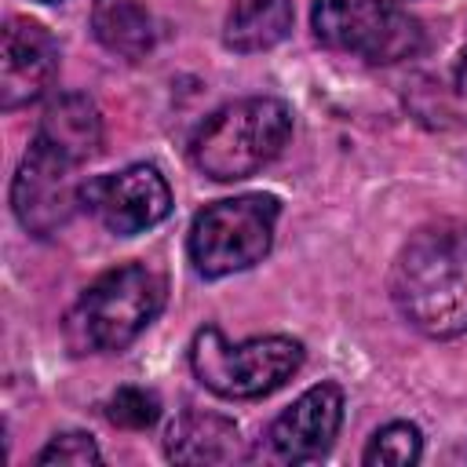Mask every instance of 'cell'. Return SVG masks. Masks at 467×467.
<instances>
[{"mask_svg": "<svg viewBox=\"0 0 467 467\" xmlns=\"http://www.w3.org/2000/svg\"><path fill=\"white\" fill-rule=\"evenodd\" d=\"M292 135V109L281 99L255 95L219 106L190 139V161L215 182L248 179L266 168Z\"/></svg>", "mask_w": 467, "mask_h": 467, "instance_id": "3957f363", "label": "cell"}, {"mask_svg": "<svg viewBox=\"0 0 467 467\" xmlns=\"http://www.w3.org/2000/svg\"><path fill=\"white\" fill-rule=\"evenodd\" d=\"M33 142L62 153L73 164H84L102 150V113L88 95L66 91L44 106Z\"/></svg>", "mask_w": 467, "mask_h": 467, "instance_id": "8fae6325", "label": "cell"}, {"mask_svg": "<svg viewBox=\"0 0 467 467\" xmlns=\"http://www.w3.org/2000/svg\"><path fill=\"white\" fill-rule=\"evenodd\" d=\"M91 33L117 58H146L153 51L157 29L142 0H91Z\"/></svg>", "mask_w": 467, "mask_h": 467, "instance_id": "4fadbf2b", "label": "cell"}, {"mask_svg": "<svg viewBox=\"0 0 467 467\" xmlns=\"http://www.w3.org/2000/svg\"><path fill=\"white\" fill-rule=\"evenodd\" d=\"M80 208H88L109 234L131 237L168 219L171 186L153 164H128L80 182Z\"/></svg>", "mask_w": 467, "mask_h": 467, "instance_id": "ba28073f", "label": "cell"}, {"mask_svg": "<svg viewBox=\"0 0 467 467\" xmlns=\"http://www.w3.org/2000/svg\"><path fill=\"white\" fill-rule=\"evenodd\" d=\"M343 423V390L336 383H314L306 387L266 431L270 449L285 463H317Z\"/></svg>", "mask_w": 467, "mask_h": 467, "instance_id": "9c48e42d", "label": "cell"}, {"mask_svg": "<svg viewBox=\"0 0 467 467\" xmlns=\"http://www.w3.org/2000/svg\"><path fill=\"white\" fill-rule=\"evenodd\" d=\"M456 80H460V88L467 91V51H463V62H460V73H456Z\"/></svg>", "mask_w": 467, "mask_h": 467, "instance_id": "ac0fdd59", "label": "cell"}, {"mask_svg": "<svg viewBox=\"0 0 467 467\" xmlns=\"http://www.w3.org/2000/svg\"><path fill=\"white\" fill-rule=\"evenodd\" d=\"M292 33V0H234L223 26L230 51H266Z\"/></svg>", "mask_w": 467, "mask_h": 467, "instance_id": "5bb4252c", "label": "cell"}, {"mask_svg": "<svg viewBox=\"0 0 467 467\" xmlns=\"http://www.w3.org/2000/svg\"><path fill=\"white\" fill-rule=\"evenodd\" d=\"M58 77V44L33 18H7L0 55V106L22 109L36 102Z\"/></svg>", "mask_w": 467, "mask_h": 467, "instance_id": "30bf717a", "label": "cell"}, {"mask_svg": "<svg viewBox=\"0 0 467 467\" xmlns=\"http://www.w3.org/2000/svg\"><path fill=\"white\" fill-rule=\"evenodd\" d=\"M314 36L376 66L412 58L423 47V26L398 0H314Z\"/></svg>", "mask_w": 467, "mask_h": 467, "instance_id": "8992f818", "label": "cell"}, {"mask_svg": "<svg viewBox=\"0 0 467 467\" xmlns=\"http://www.w3.org/2000/svg\"><path fill=\"white\" fill-rule=\"evenodd\" d=\"M303 365V343L292 336H255L226 343L215 325L197 328L190 343L193 376L226 401H252L285 387Z\"/></svg>", "mask_w": 467, "mask_h": 467, "instance_id": "277c9868", "label": "cell"}, {"mask_svg": "<svg viewBox=\"0 0 467 467\" xmlns=\"http://www.w3.org/2000/svg\"><path fill=\"white\" fill-rule=\"evenodd\" d=\"M36 463L40 467H95L102 463V452L88 431H62L36 452Z\"/></svg>", "mask_w": 467, "mask_h": 467, "instance_id": "e0dca14e", "label": "cell"}, {"mask_svg": "<svg viewBox=\"0 0 467 467\" xmlns=\"http://www.w3.org/2000/svg\"><path fill=\"white\" fill-rule=\"evenodd\" d=\"M420 456H423V434H420L416 423H405V420L379 427V431L368 438L365 452H361V460H365L368 467H376V463H379V467H409V463H416Z\"/></svg>", "mask_w": 467, "mask_h": 467, "instance_id": "9a60e30c", "label": "cell"}, {"mask_svg": "<svg viewBox=\"0 0 467 467\" xmlns=\"http://www.w3.org/2000/svg\"><path fill=\"white\" fill-rule=\"evenodd\" d=\"M77 168L80 164L29 139V150L11 179V212L26 234L51 237L73 219L80 208V182L73 175Z\"/></svg>", "mask_w": 467, "mask_h": 467, "instance_id": "52a82bcc", "label": "cell"}, {"mask_svg": "<svg viewBox=\"0 0 467 467\" xmlns=\"http://www.w3.org/2000/svg\"><path fill=\"white\" fill-rule=\"evenodd\" d=\"M40 4H58V0H40Z\"/></svg>", "mask_w": 467, "mask_h": 467, "instance_id": "d6986e66", "label": "cell"}, {"mask_svg": "<svg viewBox=\"0 0 467 467\" xmlns=\"http://www.w3.org/2000/svg\"><path fill=\"white\" fill-rule=\"evenodd\" d=\"M281 215L274 193H241L215 204H204L186 234L190 263L201 277H226L255 266L270 244Z\"/></svg>", "mask_w": 467, "mask_h": 467, "instance_id": "5b68a950", "label": "cell"}, {"mask_svg": "<svg viewBox=\"0 0 467 467\" xmlns=\"http://www.w3.org/2000/svg\"><path fill=\"white\" fill-rule=\"evenodd\" d=\"M164 306V277L142 263H124L95 277L62 321L73 354L124 350Z\"/></svg>", "mask_w": 467, "mask_h": 467, "instance_id": "7a4b0ae2", "label": "cell"}, {"mask_svg": "<svg viewBox=\"0 0 467 467\" xmlns=\"http://www.w3.org/2000/svg\"><path fill=\"white\" fill-rule=\"evenodd\" d=\"M398 314L431 339L467 332V223L445 219L416 230L390 266Z\"/></svg>", "mask_w": 467, "mask_h": 467, "instance_id": "6da1fadb", "label": "cell"}, {"mask_svg": "<svg viewBox=\"0 0 467 467\" xmlns=\"http://www.w3.org/2000/svg\"><path fill=\"white\" fill-rule=\"evenodd\" d=\"M157 416H161V401L146 387H117L106 401V420L128 431H142L157 423Z\"/></svg>", "mask_w": 467, "mask_h": 467, "instance_id": "2e32d148", "label": "cell"}, {"mask_svg": "<svg viewBox=\"0 0 467 467\" xmlns=\"http://www.w3.org/2000/svg\"><path fill=\"white\" fill-rule=\"evenodd\" d=\"M164 456L171 463H234L244 456V441L234 420L190 409L168 423Z\"/></svg>", "mask_w": 467, "mask_h": 467, "instance_id": "7c38bea8", "label": "cell"}]
</instances>
